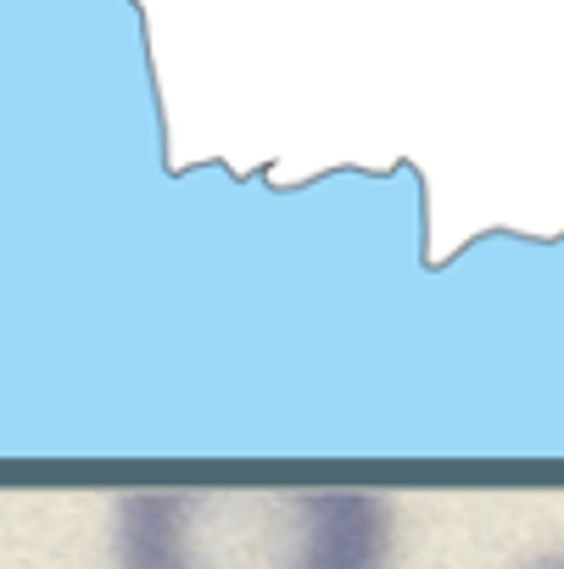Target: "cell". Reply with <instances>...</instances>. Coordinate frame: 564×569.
Instances as JSON below:
<instances>
[{
	"label": "cell",
	"instance_id": "6da1fadb",
	"mask_svg": "<svg viewBox=\"0 0 564 569\" xmlns=\"http://www.w3.org/2000/svg\"><path fill=\"white\" fill-rule=\"evenodd\" d=\"M392 502L358 486H151L112 508L118 569H392Z\"/></svg>",
	"mask_w": 564,
	"mask_h": 569
},
{
	"label": "cell",
	"instance_id": "7a4b0ae2",
	"mask_svg": "<svg viewBox=\"0 0 564 569\" xmlns=\"http://www.w3.org/2000/svg\"><path fill=\"white\" fill-rule=\"evenodd\" d=\"M536 569H564V558H547V563H536Z\"/></svg>",
	"mask_w": 564,
	"mask_h": 569
}]
</instances>
